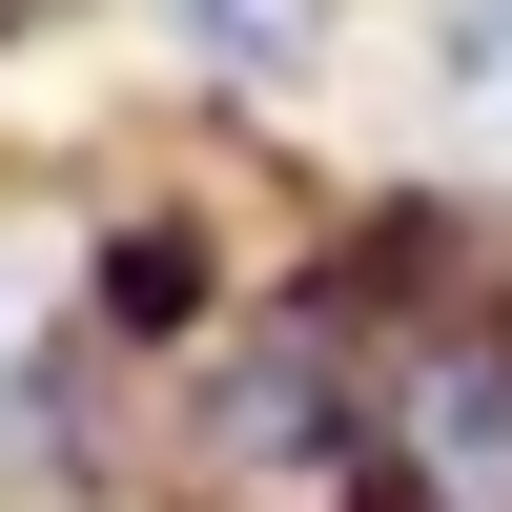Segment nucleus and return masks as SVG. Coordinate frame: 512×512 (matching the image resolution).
<instances>
[{
    "label": "nucleus",
    "mask_w": 512,
    "mask_h": 512,
    "mask_svg": "<svg viewBox=\"0 0 512 512\" xmlns=\"http://www.w3.org/2000/svg\"><path fill=\"white\" fill-rule=\"evenodd\" d=\"M369 431H390L410 512H512V308H431L369 390Z\"/></svg>",
    "instance_id": "f257e3e1"
},
{
    "label": "nucleus",
    "mask_w": 512,
    "mask_h": 512,
    "mask_svg": "<svg viewBox=\"0 0 512 512\" xmlns=\"http://www.w3.org/2000/svg\"><path fill=\"white\" fill-rule=\"evenodd\" d=\"M164 41H185L226 103H267V82H308V62H328V0H164Z\"/></svg>",
    "instance_id": "f03ea898"
},
{
    "label": "nucleus",
    "mask_w": 512,
    "mask_h": 512,
    "mask_svg": "<svg viewBox=\"0 0 512 512\" xmlns=\"http://www.w3.org/2000/svg\"><path fill=\"white\" fill-rule=\"evenodd\" d=\"M431 62H451V103L512 123V0H431Z\"/></svg>",
    "instance_id": "7ed1b4c3"
}]
</instances>
